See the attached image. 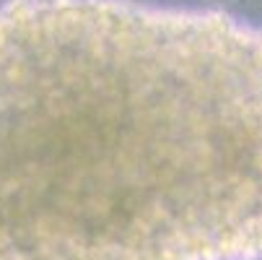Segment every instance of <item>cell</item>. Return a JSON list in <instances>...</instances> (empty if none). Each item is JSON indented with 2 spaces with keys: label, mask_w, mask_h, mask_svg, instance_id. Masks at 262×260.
Wrapping results in <instances>:
<instances>
[{
  "label": "cell",
  "mask_w": 262,
  "mask_h": 260,
  "mask_svg": "<svg viewBox=\"0 0 262 260\" xmlns=\"http://www.w3.org/2000/svg\"><path fill=\"white\" fill-rule=\"evenodd\" d=\"M0 260H262V26L0 6Z\"/></svg>",
  "instance_id": "6da1fadb"
}]
</instances>
